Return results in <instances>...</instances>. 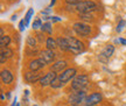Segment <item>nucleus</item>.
<instances>
[{
  "label": "nucleus",
  "mask_w": 126,
  "mask_h": 106,
  "mask_svg": "<svg viewBox=\"0 0 126 106\" xmlns=\"http://www.w3.org/2000/svg\"><path fill=\"white\" fill-rule=\"evenodd\" d=\"M88 84H89V76L85 74H81L71 80V89L74 91H83L85 90Z\"/></svg>",
  "instance_id": "nucleus-1"
},
{
  "label": "nucleus",
  "mask_w": 126,
  "mask_h": 106,
  "mask_svg": "<svg viewBox=\"0 0 126 106\" xmlns=\"http://www.w3.org/2000/svg\"><path fill=\"white\" fill-rule=\"evenodd\" d=\"M68 43H69V51L74 55H79V54L85 51V45L83 42L77 40L72 36H68L67 37Z\"/></svg>",
  "instance_id": "nucleus-2"
},
{
  "label": "nucleus",
  "mask_w": 126,
  "mask_h": 106,
  "mask_svg": "<svg viewBox=\"0 0 126 106\" xmlns=\"http://www.w3.org/2000/svg\"><path fill=\"white\" fill-rule=\"evenodd\" d=\"M86 98V92L85 90L83 91H74L69 94L68 97V103L71 106H81L82 104H84V100Z\"/></svg>",
  "instance_id": "nucleus-3"
},
{
  "label": "nucleus",
  "mask_w": 126,
  "mask_h": 106,
  "mask_svg": "<svg viewBox=\"0 0 126 106\" xmlns=\"http://www.w3.org/2000/svg\"><path fill=\"white\" fill-rule=\"evenodd\" d=\"M98 9V5L92 0H84L76 5V12L79 13H92Z\"/></svg>",
  "instance_id": "nucleus-4"
},
{
  "label": "nucleus",
  "mask_w": 126,
  "mask_h": 106,
  "mask_svg": "<svg viewBox=\"0 0 126 106\" xmlns=\"http://www.w3.org/2000/svg\"><path fill=\"white\" fill-rule=\"evenodd\" d=\"M72 29H74V31L76 33L77 35L83 36V37H88V36H90L91 31H92L90 25H88V23L82 22V21L75 22V23L72 25Z\"/></svg>",
  "instance_id": "nucleus-5"
},
{
  "label": "nucleus",
  "mask_w": 126,
  "mask_h": 106,
  "mask_svg": "<svg viewBox=\"0 0 126 106\" xmlns=\"http://www.w3.org/2000/svg\"><path fill=\"white\" fill-rule=\"evenodd\" d=\"M76 76H77L76 68H68V69H65L64 71H62V74H60V75L57 76V78L62 82L63 84H67L68 82L72 80Z\"/></svg>",
  "instance_id": "nucleus-6"
},
{
  "label": "nucleus",
  "mask_w": 126,
  "mask_h": 106,
  "mask_svg": "<svg viewBox=\"0 0 126 106\" xmlns=\"http://www.w3.org/2000/svg\"><path fill=\"white\" fill-rule=\"evenodd\" d=\"M103 99V96L100 92H94L86 96L85 100H84V106H98V104L102 102Z\"/></svg>",
  "instance_id": "nucleus-7"
},
{
  "label": "nucleus",
  "mask_w": 126,
  "mask_h": 106,
  "mask_svg": "<svg viewBox=\"0 0 126 106\" xmlns=\"http://www.w3.org/2000/svg\"><path fill=\"white\" fill-rule=\"evenodd\" d=\"M42 77H43V74L40 72V71H27L23 75V78L26 80V83H28V84H34V83L40 82Z\"/></svg>",
  "instance_id": "nucleus-8"
},
{
  "label": "nucleus",
  "mask_w": 126,
  "mask_h": 106,
  "mask_svg": "<svg viewBox=\"0 0 126 106\" xmlns=\"http://www.w3.org/2000/svg\"><path fill=\"white\" fill-rule=\"evenodd\" d=\"M47 65V63L45 62L43 58H36V60H32L31 62L28 63V68L29 71H40L42 68H45Z\"/></svg>",
  "instance_id": "nucleus-9"
},
{
  "label": "nucleus",
  "mask_w": 126,
  "mask_h": 106,
  "mask_svg": "<svg viewBox=\"0 0 126 106\" xmlns=\"http://www.w3.org/2000/svg\"><path fill=\"white\" fill-rule=\"evenodd\" d=\"M57 77V75H56V72H54V71H48L47 74H45L43 75V77L40 79V85L42 86V88H45V86H48L49 85L50 86V84L53 83V80L55 79Z\"/></svg>",
  "instance_id": "nucleus-10"
},
{
  "label": "nucleus",
  "mask_w": 126,
  "mask_h": 106,
  "mask_svg": "<svg viewBox=\"0 0 126 106\" xmlns=\"http://www.w3.org/2000/svg\"><path fill=\"white\" fill-rule=\"evenodd\" d=\"M40 56L41 58H43L45 60V62L47 64H51V63H54L55 58H56V54H55L54 50H49V49H45V50H41L40 51Z\"/></svg>",
  "instance_id": "nucleus-11"
},
{
  "label": "nucleus",
  "mask_w": 126,
  "mask_h": 106,
  "mask_svg": "<svg viewBox=\"0 0 126 106\" xmlns=\"http://www.w3.org/2000/svg\"><path fill=\"white\" fill-rule=\"evenodd\" d=\"M68 63L67 61L64 60H60V61H56L54 62L51 65H50V71H54V72H62L65 69H68Z\"/></svg>",
  "instance_id": "nucleus-12"
},
{
  "label": "nucleus",
  "mask_w": 126,
  "mask_h": 106,
  "mask_svg": "<svg viewBox=\"0 0 126 106\" xmlns=\"http://www.w3.org/2000/svg\"><path fill=\"white\" fill-rule=\"evenodd\" d=\"M0 78H1V82L4 84H11L13 82V74L7 69H4V70H1Z\"/></svg>",
  "instance_id": "nucleus-13"
},
{
  "label": "nucleus",
  "mask_w": 126,
  "mask_h": 106,
  "mask_svg": "<svg viewBox=\"0 0 126 106\" xmlns=\"http://www.w3.org/2000/svg\"><path fill=\"white\" fill-rule=\"evenodd\" d=\"M57 45L59 48L62 50V51H69V43H68L67 37H63V36H59L57 39Z\"/></svg>",
  "instance_id": "nucleus-14"
},
{
  "label": "nucleus",
  "mask_w": 126,
  "mask_h": 106,
  "mask_svg": "<svg viewBox=\"0 0 126 106\" xmlns=\"http://www.w3.org/2000/svg\"><path fill=\"white\" fill-rule=\"evenodd\" d=\"M46 47H47V49H49V50H55L56 48H59L56 39H54L53 36L47 37V40H46Z\"/></svg>",
  "instance_id": "nucleus-15"
},
{
  "label": "nucleus",
  "mask_w": 126,
  "mask_h": 106,
  "mask_svg": "<svg viewBox=\"0 0 126 106\" xmlns=\"http://www.w3.org/2000/svg\"><path fill=\"white\" fill-rule=\"evenodd\" d=\"M113 53H114V47H113L112 44H106V45L104 47V49L102 50L100 55L105 56L106 58H110L113 55Z\"/></svg>",
  "instance_id": "nucleus-16"
},
{
  "label": "nucleus",
  "mask_w": 126,
  "mask_h": 106,
  "mask_svg": "<svg viewBox=\"0 0 126 106\" xmlns=\"http://www.w3.org/2000/svg\"><path fill=\"white\" fill-rule=\"evenodd\" d=\"M78 18H79V21L85 22V23L94 20V16L92 15V13H79L78 14Z\"/></svg>",
  "instance_id": "nucleus-17"
},
{
  "label": "nucleus",
  "mask_w": 126,
  "mask_h": 106,
  "mask_svg": "<svg viewBox=\"0 0 126 106\" xmlns=\"http://www.w3.org/2000/svg\"><path fill=\"white\" fill-rule=\"evenodd\" d=\"M12 42V39L9 35H4L0 37V48H7Z\"/></svg>",
  "instance_id": "nucleus-18"
},
{
  "label": "nucleus",
  "mask_w": 126,
  "mask_h": 106,
  "mask_svg": "<svg viewBox=\"0 0 126 106\" xmlns=\"http://www.w3.org/2000/svg\"><path fill=\"white\" fill-rule=\"evenodd\" d=\"M41 31L47 33L48 35H51L53 34V23L51 22H45L41 27Z\"/></svg>",
  "instance_id": "nucleus-19"
},
{
  "label": "nucleus",
  "mask_w": 126,
  "mask_h": 106,
  "mask_svg": "<svg viewBox=\"0 0 126 106\" xmlns=\"http://www.w3.org/2000/svg\"><path fill=\"white\" fill-rule=\"evenodd\" d=\"M36 42H37L36 37H34L33 35H28V37H27V45H28V48H35V47H36Z\"/></svg>",
  "instance_id": "nucleus-20"
},
{
  "label": "nucleus",
  "mask_w": 126,
  "mask_h": 106,
  "mask_svg": "<svg viewBox=\"0 0 126 106\" xmlns=\"http://www.w3.org/2000/svg\"><path fill=\"white\" fill-rule=\"evenodd\" d=\"M0 53L1 54H4L5 56L7 58H11V57H13V55H14V53H13V50L11 48H0Z\"/></svg>",
  "instance_id": "nucleus-21"
},
{
  "label": "nucleus",
  "mask_w": 126,
  "mask_h": 106,
  "mask_svg": "<svg viewBox=\"0 0 126 106\" xmlns=\"http://www.w3.org/2000/svg\"><path fill=\"white\" fill-rule=\"evenodd\" d=\"M33 14H34V9H33V8H29L27 11V13H26V16H25L26 27L29 26V22H31V19H32V16H33Z\"/></svg>",
  "instance_id": "nucleus-22"
},
{
  "label": "nucleus",
  "mask_w": 126,
  "mask_h": 106,
  "mask_svg": "<svg viewBox=\"0 0 126 106\" xmlns=\"http://www.w3.org/2000/svg\"><path fill=\"white\" fill-rule=\"evenodd\" d=\"M50 86H51L53 89H60V88H62V86H64V84H63L62 82H61V80L56 77V78L53 80V83L50 84Z\"/></svg>",
  "instance_id": "nucleus-23"
},
{
  "label": "nucleus",
  "mask_w": 126,
  "mask_h": 106,
  "mask_svg": "<svg viewBox=\"0 0 126 106\" xmlns=\"http://www.w3.org/2000/svg\"><path fill=\"white\" fill-rule=\"evenodd\" d=\"M32 27H33L34 30H37L39 28L41 29V27H42V21H41V19H35L34 22L32 23Z\"/></svg>",
  "instance_id": "nucleus-24"
},
{
  "label": "nucleus",
  "mask_w": 126,
  "mask_h": 106,
  "mask_svg": "<svg viewBox=\"0 0 126 106\" xmlns=\"http://www.w3.org/2000/svg\"><path fill=\"white\" fill-rule=\"evenodd\" d=\"M36 40L39 41V42H40V43H42V42H43V41H46L47 40V39H45V33H43V31H37V33H36Z\"/></svg>",
  "instance_id": "nucleus-25"
},
{
  "label": "nucleus",
  "mask_w": 126,
  "mask_h": 106,
  "mask_svg": "<svg viewBox=\"0 0 126 106\" xmlns=\"http://www.w3.org/2000/svg\"><path fill=\"white\" fill-rule=\"evenodd\" d=\"M126 26V21L125 20H120V21L118 22V26L117 28H116V30H117V33H120V31L123 30V28Z\"/></svg>",
  "instance_id": "nucleus-26"
},
{
  "label": "nucleus",
  "mask_w": 126,
  "mask_h": 106,
  "mask_svg": "<svg viewBox=\"0 0 126 106\" xmlns=\"http://www.w3.org/2000/svg\"><path fill=\"white\" fill-rule=\"evenodd\" d=\"M25 28H26V21H25V19H23V20H21L20 23H19V31L22 33V31L25 30Z\"/></svg>",
  "instance_id": "nucleus-27"
},
{
  "label": "nucleus",
  "mask_w": 126,
  "mask_h": 106,
  "mask_svg": "<svg viewBox=\"0 0 126 106\" xmlns=\"http://www.w3.org/2000/svg\"><path fill=\"white\" fill-rule=\"evenodd\" d=\"M64 1L69 5H77V4H79V2H82L83 0H64Z\"/></svg>",
  "instance_id": "nucleus-28"
},
{
  "label": "nucleus",
  "mask_w": 126,
  "mask_h": 106,
  "mask_svg": "<svg viewBox=\"0 0 126 106\" xmlns=\"http://www.w3.org/2000/svg\"><path fill=\"white\" fill-rule=\"evenodd\" d=\"M7 60H8V58L6 57V56H5L4 54H1V53H0V63H1V64H5Z\"/></svg>",
  "instance_id": "nucleus-29"
},
{
  "label": "nucleus",
  "mask_w": 126,
  "mask_h": 106,
  "mask_svg": "<svg viewBox=\"0 0 126 106\" xmlns=\"http://www.w3.org/2000/svg\"><path fill=\"white\" fill-rule=\"evenodd\" d=\"M50 12H51V8H50V7H48V8L43 9V11H42V12H41V14H42V15H43V16H47V15H48V14H49Z\"/></svg>",
  "instance_id": "nucleus-30"
},
{
  "label": "nucleus",
  "mask_w": 126,
  "mask_h": 106,
  "mask_svg": "<svg viewBox=\"0 0 126 106\" xmlns=\"http://www.w3.org/2000/svg\"><path fill=\"white\" fill-rule=\"evenodd\" d=\"M61 20H62V19L59 18V16H51V19H50L51 23H54V22H60Z\"/></svg>",
  "instance_id": "nucleus-31"
},
{
  "label": "nucleus",
  "mask_w": 126,
  "mask_h": 106,
  "mask_svg": "<svg viewBox=\"0 0 126 106\" xmlns=\"http://www.w3.org/2000/svg\"><path fill=\"white\" fill-rule=\"evenodd\" d=\"M118 42H120L122 44L126 45V40H125V39H123V37H119V39H118Z\"/></svg>",
  "instance_id": "nucleus-32"
},
{
  "label": "nucleus",
  "mask_w": 126,
  "mask_h": 106,
  "mask_svg": "<svg viewBox=\"0 0 126 106\" xmlns=\"http://www.w3.org/2000/svg\"><path fill=\"white\" fill-rule=\"evenodd\" d=\"M18 19V15L16 14H14V15H12V18H11V21H15Z\"/></svg>",
  "instance_id": "nucleus-33"
},
{
  "label": "nucleus",
  "mask_w": 126,
  "mask_h": 106,
  "mask_svg": "<svg viewBox=\"0 0 126 106\" xmlns=\"http://www.w3.org/2000/svg\"><path fill=\"white\" fill-rule=\"evenodd\" d=\"M55 2H56V0H51V1H50V5H49L50 8H51V7H53V6L55 5Z\"/></svg>",
  "instance_id": "nucleus-34"
},
{
  "label": "nucleus",
  "mask_w": 126,
  "mask_h": 106,
  "mask_svg": "<svg viewBox=\"0 0 126 106\" xmlns=\"http://www.w3.org/2000/svg\"><path fill=\"white\" fill-rule=\"evenodd\" d=\"M4 35H5L4 29H2V27H1V28H0V37H1V36H4Z\"/></svg>",
  "instance_id": "nucleus-35"
},
{
  "label": "nucleus",
  "mask_w": 126,
  "mask_h": 106,
  "mask_svg": "<svg viewBox=\"0 0 126 106\" xmlns=\"http://www.w3.org/2000/svg\"><path fill=\"white\" fill-rule=\"evenodd\" d=\"M16 104H18V103H16V97H15V99L13 100V103H12V105L11 106H16Z\"/></svg>",
  "instance_id": "nucleus-36"
},
{
  "label": "nucleus",
  "mask_w": 126,
  "mask_h": 106,
  "mask_svg": "<svg viewBox=\"0 0 126 106\" xmlns=\"http://www.w3.org/2000/svg\"><path fill=\"white\" fill-rule=\"evenodd\" d=\"M1 100H2V102L5 100V94L4 93H1Z\"/></svg>",
  "instance_id": "nucleus-37"
},
{
  "label": "nucleus",
  "mask_w": 126,
  "mask_h": 106,
  "mask_svg": "<svg viewBox=\"0 0 126 106\" xmlns=\"http://www.w3.org/2000/svg\"><path fill=\"white\" fill-rule=\"evenodd\" d=\"M28 94H29V91H28V90H26V91H25V96H26V97H27Z\"/></svg>",
  "instance_id": "nucleus-38"
},
{
  "label": "nucleus",
  "mask_w": 126,
  "mask_h": 106,
  "mask_svg": "<svg viewBox=\"0 0 126 106\" xmlns=\"http://www.w3.org/2000/svg\"><path fill=\"white\" fill-rule=\"evenodd\" d=\"M16 106H20V104H16Z\"/></svg>",
  "instance_id": "nucleus-39"
},
{
  "label": "nucleus",
  "mask_w": 126,
  "mask_h": 106,
  "mask_svg": "<svg viewBox=\"0 0 126 106\" xmlns=\"http://www.w3.org/2000/svg\"><path fill=\"white\" fill-rule=\"evenodd\" d=\"M33 106H37V105H33Z\"/></svg>",
  "instance_id": "nucleus-40"
}]
</instances>
